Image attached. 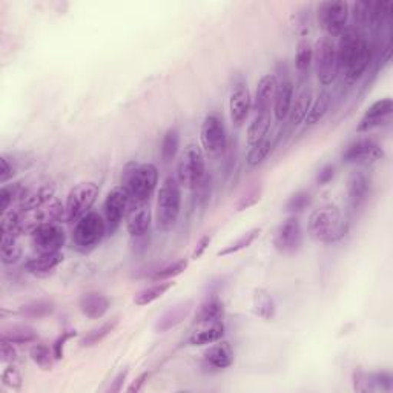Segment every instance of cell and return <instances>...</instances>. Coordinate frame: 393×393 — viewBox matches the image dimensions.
Masks as SVG:
<instances>
[{
	"instance_id": "obj_26",
	"label": "cell",
	"mask_w": 393,
	"mask_h": 393,
	"mask_svg": "<svg viewBox=\"0 0 393 393\" xmlns=\"http://www.w3.org/2000/svg\"><path fill=\"white\" fill-rule=\"evenodd\" d=\"M199 326L200 327L194 330L190 340H187L191 345H210L217 341H222L226 335V326L223 320L212 321V323H203Z\"/></svg>"
},
{
	"instance_id": "obj_39",
	"label": "cell",
	"mask_w": 393,
	"mask_h": 393,
	"mask_svg": "<svg viewBox=\"0 0 393 393\" xmlns=\"http://www.w3.org/2000/svg\"><path fill=\"white\" fill-rule=\"evenodd\" d=\"M260 234H262V227H254V229L245 232L241 235V237H238L237 240L229 243V245L224 246L222 250H220L218 257H229V255L241 252V250H245L249 246H252V243L258 237H260Z\"/></svg>"
},
{
	"instance_id": "obj_1",
	"label": "cell",
	"mask_w": 393,
	"mask_h": 393,
	"mask_svg": "<svg viewBox=\"0 0 393 393\" xmlns=\"http://www.w3.org/2000/svg\"><path fill=\"white\" fill-rule=\"evenodd\" d=\"M336 56L344 82L349 85L357 83L371 64V42L363 31L355 27H348L336 43Z\"/></svg>"
},
{
	"instance_id": "obj_23",
	"label": "cell",
	"mask_w": 393,
	"mask_h": 393,
	"mask_svg": "<svg viewBox=\"0 0 393 393\" xmlns=\"http://www.w3.org/2000/svg\"><path fill=\"white\" fill-rule=\"evenodd\" d=\"M62 262H64L62 252H34L27 258L25 271L37 275V277H45L54 269H57Z\"/></svg>"
},
{
	"instance_id": "obj_3",
	"label": "cell",
	"mask_w": 393,
	"mask_h": 393,
	"mask_svg": "<svg viewBox=\"0 0 393 393\" xmlns=\"http://www.w3.org/2000/svg\"><path fill=\"white\" fill-rule=\"evenodd\" d=\"M132 203H149L159 186V169L152 163H128L123 169L122 185Z\"/></svg>"
},
{
	"instance_id": "obj_20",
	"label": "cell",
	"mask_w": 393,
	"mask_h": 393,
	"mask_svg": "<svg viewBox=\"0 0 393 393\" xmlns=\"http://www.w3.org/2000/svg\"><path fill=\"white\" fill-rule=\"evenodd\" d=\"M203 364L210 371H224L234 364V350L229 343L217 341L203 353Z\"/></svg>"
},
{
	"instance_id": "obj_25",
	"label": "cell",
	"mask_w": 393,
	"mask_h": 393,
	"mask_svg": "<svg viewBox=\"0 0 393 393\" xmlns=\"http://www.w3.org/2000/svg\"><path fill=\"white\" fill-rule=\"evenodd\" d=\"M194 309V301H182L176 306H172L163 315L157 320V323L154 324V330L157 334H164L168 330L174 329L180 323L190 317V313Z\"/></svg>"
},
{
	"instance_id": "obj_52",
	"label": "cell",
	"mask_w": 393,
	"mask_h": 393,
	"mask_svg": "<svg viewBox=\"0 0 393 393\" xmlns=\"http://www.w3.org/2000/svg\"><path fill=\"white\" fill-rule=\"evenodd\" d=\"M76 335V330H66V332L62 334V336L56 341V344L52 345L54 353H56V358L60 359L64 358V348H65V343L69 340V338H73Z\"/></svg>"
},
{
	"instance_id": "obj_8",
	"label": "cell",
	"mask_w": 393,
	"mask_h": 393,
	"mask_svg": "<svg viewBox=\"0 0 393 393\" xmlns=\"http://www.w3.org/2000/svg\"><path fill=\"white\" fill-rule=\"evenodd\" d=\"M313 60L317 66V78L320 85L329 86L332 85L338 74H340V66H338L336 56V43L334 38L327 36L320 37L315 46H313Z\"/></svg>"
},
{
	"instance_id": "obj_4",
	"label": "cell",
	"mask_w": 393,
	"mask_h": 393,
	"mask_svg": "<svg viewBox=\"0 0 393 393\" xmlns=\"http://www.w3.org/2000/svg\"><path fill=\"white\" fill-rule=\"evenodd\" d=\"M182 210V186L176 177L163 180L155 204V224L160 232H169L176 227Z\"/></svg>"
},
{
	"instance_id": "obj_21",
	"label": "cell",
	"mask_w": 393,
	"mask_h": 393,
	"mask_svg": "<svg viewBox=\"0 0 393 393\" xmlns=\"http://www.w3.org/2000/svg\"><path fill=\"white\" fill-rule=\"evenodd\" d=\"M277 85H278V78L273 74H266L260 78V82L257 85L255 99L252 101V113H262V114L272 113Z\"/></svg>"
},
{
	"instance_id": "obj_14",
	"label": "cell",
	"mask_w": 393,
	"mask_h": 393,
	"mask_svg": "<svg viewBox=\"0 0 393 393\" xmlns=\"http://www.w3.org/2000/svg\"><path fill=\"white\" fill-rule=\"evenodd\" d=\"M29 240L34 252H60L65 246L66 235L59 223H46L37 226L29 234Z\"/></svg>"
},
{
	"instance_id": "obj_24",
	"label": "cell",
	"mask_w": 393,
	"mask_h": 393,
	"mask_svg": "<svg viewBox=\"0 0 393 393\" xmlns=\"http://www.w3.org/2000/svg\"><path fill=\"white\" fill-rule=\"evenodd\" d=\"M294 83L289 78H283L281 82H278L277 85V91H275V97H273V106H272V113L273 117L277 122H285L289 115L290 106H292V100H294Z\"/></svg>"
},
{
	"instance_id": "obj_47",
	"label": "cell",
	"mask_w": 393,
	"mask_h": 393,
	"mask_svg": "<svg viewBox=\"0 0 393 393\" xmlns=\"http://www.w3.org/2000/svg\"><path fill=\"white\" fill-rule=\"evenodd\" d=\"M371 2H357L353 3V10L350 14L353 15V22H355V28L361 29L363 27L369 25L371 22Z\"/></svg>"
},
{
	"instance_id": "obj_33",
	"label": "cell",
	"mask_w": 393,
	"mask_h": 393,
	"mask_svg": "<svg viewBox=\"0 0 393 393\" xmlns=\"http://www.w3.org/2000/svg\"><path fill=\"white\" fill-rule=\"evenodd\" d=\"M20 237H15L11 234H2L0 240V258L3 264H15L22 258V245L19 241Z\"/></svg>"
},
{
	"instance_id": "obj_29",
	"label": "cell",
	"mask_w": 393,
	"mask_h": 393,
	"mask_svg": "<svg viewBox=\"0 0 393 393\" xmlns=\"http://www.w3.org/2000/svg\"><path fill=\"white\" fill-rule=\"evenodd\" d=\"M312 105V92L310 90H301L300 92L294 96L292 100V106H290V111H289V123L292 124V127H298V124H301L306 120V115H308L309 109Z\"/></svg>"
},
{
	"instance_id": "obj_55",
	"label": "cell",
	"mask_w": 393,
	"mask_h": 393,
	"mask_svg": "<svg viewBox=\"0 0 393 393\" xmlns=\"http://www.w3.org/2000/svg\"><path fill=\"white\" fill-rule=\"evenodd\" d=\"M149 380V372H145V373H141L140 376H137L136 381H134L131 386L128 387V392L129 393H138L141 389L145 387V384L146 381Z\"/></svg>"
},
{
	"instance_id": "obj_43",
	"label": "cell",
	"mask_w": 393,
	"mask_h": 393,
	"mask_svg": "<svg viewBox=\"0 0 393 393\" xmlns=\"http://www.w3.org/2000/svg\"><path fill=\"white\" fill-rule=\"evenodd\" d=\"M186 269H187V260H185V258H180V260H176L169 264H164L163 267H160V269H157L151 275V278L154 281H168L171 278L177 277V275L183 273Z\"/></svg>"
},
{
	"instance_id": "obj_46",
	"label": "cell",
	"mask_w": 393,
	"mask_h": 393,
	"mask_svg": "<svg viewBox=\"0 0 393 393\" xmlns=\"http://www.w3.org/2000/svg\"><path fill=\"white\" fill-rule=\"evenodd\" d=\"M312 203V195L306 191H298L295 192L286 203V210L290 214H298V212H303L304 209H308Z\"/></svg>"
},
{
	"instance_id": "obj_28",
	"label": "cell",
	"mask_w": 393,
	"mask_h": 393,
	"mask_svg": "<svg viewBox=\"0 0 393 393\" xmlns=\"http://www.w3.org/2000/svg\"><path fill=\"white\" fill-rule=\"evenodd\" d=\"M250 122L248 124V146L252 148L260 143L263 138L267 137V131L271 128V114L250 113Z\"/></svg>"
},
{
	"instance_id": "obj_35",
	"label": "cell",
	"mask_w": 393,
	"mask_h": 393,
	"mask_svg": "<svg viewBox=\"0 0 393 393\" xmlns=\"http://www.w3.org/2000/svg\"><path fill=\"white\" fill-rule=\"evenodd\" d=\"M119 324V318H113L109 321H105L100 326L91 329L90 332H86L83 335V338L80 340V345L82 348H94L99 343H101L105 340L108 335H111L114 332V329Z\"/></svg>"
},
{
	"instance_id": "obj_22",
	"label": "cell",
	"mask_w": 393,
	"mask_h": 393,
	"mask_svg": "<svg viewBox=\"0 0 393 393\" xmlns=\"http://www.w3.org/2000/svg\"><path fill=\"white\" fill-rule=\"evenodd\" d=\"M54 194H56V186L52 183H42L36 187H28L25 196L13 208L22 212L38 209L42 208L43 204L50 203L54 199Z\"/></svg>"
},
{
	"instance_id": "obj_50",
	"label": "cell",
	"mask_w": 393,
	"mask_h": 393,
	"mask_svg": "<svg viewBox=\"0 0 393 393\" xmlns=\"http://www.w3.org/2000/svg\"><path fill=\"white\" fill-rule=\"evenodd\" d=\"M15 174V166L14 163L10 162V159L3 154L0 157V183L5 185L8 180H11Z\"/></svg>"
},
{
	"instance_id": "obj_45",
	"label": "cell",
	"mask_w": 393,
	"mask_h": 393,
	"mask_svg": "<svg viewBox=\"0 0 393 393\" xmlns=\"http://www.w3.org/2000/svg\"><path fill=\"white\" fill-rule=\"evenodd\" d=\"M262 194H263V186L262 185L249 186L248 190L240 195L237 204H235V210L241 212V210H246L249 208L255 206V204L262 200Z\"/></svg>"
},
{
	"instance_id": "obj_5",
	"label": "cell",
	"mask_w": 393,
	"mask_h": 393,
	"mask_svg": "<svg viewBox=\"0 0 393 393\" xmlns=\"http://www.w3.org/2000/svg\"><path fill=\"white\" fill-rule=\"evenodd\" d=\"M176 178L180 186L186 187V190H201L206 186V159H204V152L199 145L191 143L185 148L177 163Z\"/></svg>"
},
{
	"instance_id": "obj_41",
	"label": "cell",
	"mask_w": 393,
	"mask_h": 393,
	"mask_svg": "<svg viewBox=\"0 0 393 393\" xmlns=\"http://www.w3.org/2000/svg\"><path fill=\"white\" fill-rule=\"evenodd\" d=\"M2 336L10 340L13 344H29L37 341V332L29 326H11L5 329L2 332Z\"/></svg>"
},
{
	"instance_id": "obj_13",
	"label": "cell",
	"mask_w": 393,
	"mask_h": 393,
	"mask_svg": "<svg viewBox=\"0 0 393 393\" xmlns=\"http://www.w3.org/2000/svg\"><path fill=\"white\" fill-rule=\"evenodd\" d=\"M129 195L123 186H117L108 192L103 201V218L106 222L108 234L119 229L129 208Z\"/></svg>"
},
{
	"instance_id": "obj_27",
	"label": "cell",
	"mask_w": 393,
	"mask_h": 393,
	"mask_svg": "<svg viewBox=\"0 0 393 393\" xmlns=\"http://www.w3.org/2000/svg\"><path fill=\"white\" fill-rule=\"evenodd\" d=\"M78 308L85 317L100 320L109 310V300L106 295L100 292H86L78 300Z\"/></svg>"
},
{
	"instance_id": "obj_38",
	"label": "cell",
	"mask_w": 393,
	"mask_h": 393,
	"mask_svg": "<svg viewBox=\"0 0 393 393\" xmlns=\"http://www.w3.org/2000/svg\"><path fill=\"white\" fill-rule=\"evenodd\" d=\"M275 148V140L271 137L263 138L260 143L249 148V152L246 155V164L249 168H257L269 157Z\"/></svg>"
},
{
	"instance_id": "obj_30",
	"label": "cell",
	"mask_w": 393,
	"mask_h": 393,
	"mask_svg": "<svg viewBox=\"0 0 393 393\" xmlns=\"http://www.w3.org/2000/svg\"><path fill=\"white\" fill-rule=\"evenodd\" d=\"M224 317V306L222 300L217 296L208 298L206 301L200 304V308L196 309L195 313V323L203 324V323H212V321H220Z\"/></svg>"
},
{
	"instance_id": "obj_17",
	"label": "cell",
	"mask_w": 393,
	"mask_h": 393,
	"mask_svg": "<svg viewBox=\"0 0 393 393\" xmlns=\"http://www.w3.org/2000/svg\"><path fill=\"white\" fill-rule=\"evenodd\" d=\"M393 113V101L392 99H381V100H376L375 103H372L369 106L363 117H361V120L357 127L358 132H367V131H372L375 128L381 127V124L390 119V115Z\"/></svg>"
},
{
	"instance_id": "obj_16",
	"label": "cell",
	"mask_w": 393,
	"mask_h": 393,
	"mask_svg": "<svg viewBox=\"0 0 393 393\" xmlns=\"http://www.w3.org/2000/svg\"><path fill=\"white\" fill-rule=\"evenodd\" d=\"M252 113V97L245 82H237L234 85L229 97V114L235 127H241Z\"/></svg>"
},
{
	"instance_id": "obj_2",
	"label": "cell",
	"mask_w": 393,
	"mask_h": 393,
	"mask_svg": "<svg viewBox=\"0 0 393 393\" xmlns=\"http://www.w3.org/2000/svg\"><path fill=\"white\" fill-rule=\"evenodd\" d=\"M348 220L341 209L334 203L321 204L313 209L308 220V231L313 240L320 243H336L348 234Z\"/></svg>"
},
{
	"instance_id": "obj_48",
	"label": "cell",
	"mask_w": 393,
	"mask_h": 393,
	"mask_svg": "<svg viewBox=\"0 0 393 393\" xmlns=\"http://www.w3.org/2000/svg\"><path fill=\"white\" fill-rule=\"evenodd\" d=\"M2 383L10 389H20L22 387V373L13 363L8 364L2 372Z\"/></svg>"
},
{
	"instance_id": "obj_10",
	"label": "cell",
	"mask_w": 393,
	"mask_h": 393,
	"mask_svg": "<svg viewBox=\"0 0 393 393\" xmlns=\"http://www.w3.org/2000/svg\"><path fill=\"white\" fill-rule=\"evenodd\" d=\"M201 149L210 157L222 155L227 146V134L224 122L218 114H209L204 117L200 129Z\"/></svg>"
},
{
	"instance_id": "obj_32",
	"label": "cell",
	"mask_w": 393,
	"mask_h": 393,
	"mask_svg": "<svg viewBox=\"0 0 393 393\" xmlns=\"http://www.w3.org/2000/svg\"><path fill=\"white\" fill-rule=\"evenodd\" d=\"M27 190L28 186L23 185V182L2 185V191H0V210H2V214L15 206L25 196Z\"/></svg>"
},
{
	"instance_id": "obj_12",
	"label": "cell",
	"mask_w": 393,
	"mask_h": 393,
	"mask_svg": "<svg viewBox=\"0 0 393 393\" xmlns=\"http://www.w3.org/2000/svg\"><path fill=\"white\" fill-rule=\"evenodd\" d=\"M273 248L280 254H294L303 245L301 223L295 215L287 217L273 232Z\"/></svg>"
},
{
	"instance_id": "obj_42",
	"label": "cell",
	"mask_w": 393,
	"mask_h": 393,
	"mask_svg": "<svg viewBox=\"0 0 393 393\" xmlns=\"http://www.w3.org/2000/svg\"><path fill=\"white\" fill-rule=\"evenodd\" d=\"M178 148H180V132L176 128L168 129L166 134L163 136L162 148H160L163 162L169 163L174 160L178 152Z\"/></svg>"
},
{
	"instance_id": "obj_7",
	"label": "cell",
	"mask_w": 393,
	"mask_h": 393,
	"mask_svg": "<svg viewBox=\"0 0 393 393\" xmlns=\"http://www.w3.org/2000/svg\"><path fill=\"white\" fill-rule=\"evenodd\" d=\"M317 19L320 28L324 31L327 37H340L344 33V29L349 27L350 5L348 2H343V0L321 2L317 8Z\"/></svg>"
},
{
	"instance_id": "obj_53",
	"label": "cell",
	"mask_w": 393,
	"mask_h": 393,
	"mask_svg": "<svg viewBox=\"0 0 393 393\" xmlns=\"http://www.w3.org/2000/svg\"><path fill=\"white\" fill-rule=\"evenodd\" d=\"M210 241H212L210 235H204V237H201L199 240V243H196V246H195L194 254H192L194 260H199V258H201L204 255V252H206L209 245H210Z\"/></svg>"
},
{
	"instance_id": "obj_49",
	"label": "cell",
	"mask_w": 393,
	"mask_h": 393,
	"mask_svg": "<svg viewBox=\"0 0 393 393\" xmlns=\"http://www.w3.org/2000/svg\"><path fill=\"white\" fill-rule=\"evenodd\" d=\"M15 344H13L6 338H0V357H2V363H14L17 359V352H15Z\"/></svg>"
},
{
	"instance_id": "obj_51",
	"label": "cell",
	"mask_w": 393,
	"mask_h": 393,
	"mask_svg": "<svg viewBox=\"0 0 393 393\" xmlns=\"http://www.w3.org/2000/svg\"><path fill=\"white\" fill-rule=\"evenodd\" d=\"M335 177V166L334 164H326V166L321 168L317 174V185L326 186L330 183Z\"/></svg>"
},
{
	"instance_id": "obj_15",
	"label": "cell",
	"mask_w": 393,
	"mask_h": 393,
	"mask_svg": "<svg viewBox=\"0 0 393 393\" xmlns=\"http://www.w3.org/2000/svg\"><path fill=\"white\" fill-rule=\"evenodd\" d=\"M151 208L149 203H129L124 224L129 237L136 241H143L148 238L151 231Z\"/></svg>"
},
{
	"instance_id": "obj_40",
	"label": "cell",
	"mask_w": 393,
	"mask_h": 393,
	"mask_svg": "<svg viewBox=\"0 0 393 393\" xmlns=\"http://www.w3.org/2000/svg\"><path fill=\"white\" fill-rule=\"evenodd\" d=\"M29 357L38 367L43 369V371H51L54 366V359H57L54 349L50 348V345H46L45 343H34L33 348L29 349Z\"/></svg>"
},
{
	"instance_id": "obj_19",
	"label": "cell",
	"mask_w": 393,
	"mask_h": 393,
	"mask_svg": "<svg viewBox=\"0 0 393 393\" xmlns=\"http://www.w3.org/2000/svg\"><path fill=\"white\" fill-rule=\"evenodd\" d=\"M372 192V182L364 172H352L348 178V196L352 209H361Z\"/></svg>"
},
{
	"instance_id": "obj_31",
	"label": "cell",
	"mask_w": 393,
	"mask_h": 393,
	"mask_svg": "<svg viewBox=\"0 0 393 393\" xmlns=\"http://www.w3.org/2000/svg\"><path fill=\"white\" fill-rule=\"evenodd\" d=\"M252 309L257 317L269 321L275 317L277 312V304H275L273 296L264 289H257L252 296Z\"/></svg>"
},
{
	"instance_id": "obj_6",
	"label": "cell",
	"mask_w": 393,
	"mask_h": 393,
	"mask_svg": "<svg viewBox=\"0 0 393 393\" xmlns=\"http://www.w3.org/2000/svg\"><path fill=\"white\" fill-rule=\"evenodd\" d=\"M108 234L105 218L99 212H88L78 218L73 231V246L78 252H90L97 248Z\"/></svg>"
},
{
	"instance_id": "obj_54",
	"label": "cell",
	"mask_w": 393,
	"mask_h": 393,
	"mask_svg": "<svg viewBox=\"0 0 393 393\" xmlns=\"http://www.w3.org/2000/svg\"><path fill=\"white\" fill-rule=\"evenodd\" d=\"M127 376H128V369H127V371H122L119 375L115 376L114 381H113V384H111V386H109L108 392H111V393L120 392V390L123 389V384H124V381H127Z\"/></svg>"
},
{
	"instance_id": "obj_36",
	"label": "cell",
	"mask_w": 393,
	"mask_h": 393,
	"mask_svg": "<svg viewBox=\"0 0 393 393\" xmlns=\"http://www.w3.org/2000/svg\"><path fill=\"white\" fill-rule=\"evenodd\" d=\"M330 103H332V96H330L327 91L321 92L315 99V101H312L309 113L306 115V120H304L306 124H308V127H315V124H318L329 113Z\"/></svg>"
},
{
	"instance_id": "obj_34",
	"label": "cell",
	"mask_w": 393,
	"mask_h": 393,
	"mask_svg": "<svg viewBox=\"0 0 393 393\" xmlns=\"http://www.w3.org/2000/svg\"><path fill=\"white\" fill-rule=\"evenodd\" d=\"M174 286V283H169V281H157L154 285L148 286L145 289H141L140 292L136 294L134 296V303L137 306H148L157 300H160V298L168 292V290Z\"/></svg>"
},
{
	"instance_id": "obj_37",
	"label": "cell",
	"mask_w": 393,
	"mask_h": 393,
	"mask_svg": "<svg viewBox=\"0 0 393 393\" xmlns=\"http://www.w3.org/2000/svg\"><path fill=\"white\" fill-rule=\"evenodd\" d=\"M54 310H56V304H54L51 300H34L20 306L19 313L25 318L38 320L52 315Z\"/></svg>"
},
{
	"instance_id": "obj_18",
	"label": "cell",
	"mask_w": 393,
	"mask_h": 393,
	"mask_svg": "<svg viewBox=\"0 0 393 393\" xmlns=\"http://www.w3.org/2000/svg\"><path fill=\"white\" fill-rule=\"evenodd\" d=\"M353 389L361 393L392 392L393 378L389 372H355L353 373Z\"/></svg>"
},
{
	"instance_id": "obj_9",
	"label": "cell",
	"mask_w": 393,
	"mask_h": 393,
	"mask_svg": "<svg viewBox=\"0 0 393 393\" xmlns=\"http://www.w3.org/2000/svg\"><path fill=\"white\" fill-rule=\"evenodd\" d=\"M99 196V185L96 182H80L66 195L65 210L66 222L74 223L78 218L91 212Z\"/></svg>"
},
{
	"instance_id": "obj_11",
	"label": "cell",
	"mask_w": 393,
	"mask_h": 393,
	"mask_svg": "<svg viewBox=\"0 0 393 393\" xmlns=\"http://www.w3.org/2000/svg\"><path fill=\"white\" fill-rule=\"evenodd\" d=\"M384 159V148L369 137H359L344 148L341 160L348 164H373Z\"/></svg>"
},
{
	"instance_id": "obj_44",
	"label": "cell",
	"mask_w": 393,
	"mask_h": 393,
	"mask_svg": "<svg viewBox=\"0 0 393 393\" xmlns=\"http://www.w3.org/2000/svg\"><path fill=\"white\" fill-rule=\"evenodd\" d=\"M313 62V46L308 41H300L296 45L295 52V66L300 73L309 71Z\"/></svg>"
}]
</instances>
